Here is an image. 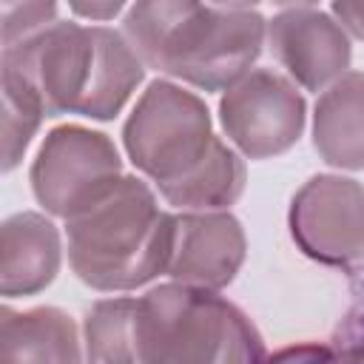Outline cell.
Returning <instances> with one entry per match:
<instances>
[{"instance_id":"obj_1","label":"cell","mask_w":364,"mask_h":364,"mask_svg":"<svg viewBox=\"0 0 364 364\" xmlns=\"http://www.w3.org/2000/svg\"><path fill=\"white\" fill-rule=\"evenodd\" d=\"M88 364H264L267 347L230 299L165 282L94 301L82 321Z\"/></svg>"},{"instance_id":"obj_2","label":"cell","mask_w":364,"mask_h":364,"mask_svg":"<svg viewBox=\"0 0 364 364\" xmlns=\"http://www.w3.org/2000/svg\"><path fill=\"white\" fill-rule=\"evenodd\" d=\"M122 145L176 210H228L245 193V156L213 131L205 100L179 82H148L122 125Z\"/></svg>"},{"instance_id":"obj_3","label":"cell","mask_w":364,"mask_h":364,"mask_svg":"<svg viewBox=\"0 0 364 364\" xmlns=\"http://www.w3.org/2000/svg\"><path fill=\"white\" fill-rule=\"evenodd\" d=\"M0 74L26 82L46 117L114 119L145 80V65L111 26L57 20L37 34L3 46Z\"/></svg>"},{"instance_id":"obj_4","label":"cell","mask_w":364,"mask_h":364,"mask_svg":"<svg viewBox=\"0 0 364 364\" xmlns=\"http://www.w3.org/2000/svg\"><path fill=\"white\" fill-rule=\"evenodd\" d=\"M122 34L145 68L199 91H228L262 54L267 20L256 6L216 3H134Z\"/></svg>"},{"instance_id":"obj_5","label":"cell","mask_w":364,"mask_h":364,"mask_svg":"<svg viewBox=\"0 0 364 364\" xmlns=\"http://www.w3.org/2000/svg\"><path fill=\"white\" fill-rule=\"evenodd\" d=\"M65 242L68 264L85 287L131 293L168 273L173 213L159 208L145 179L125 173L111 193L65 222Z\"/></svg>"},{"instance_id":"obj_6","label":"cell","mask_w":364,"mask_h":364,"mask_svg":"<svg viewBox=\"0 0 364 364\" xmlns=\"http://www.w3.org/2000/svg\"><path fill=\"white\" fill-rule=\"evenodd\" d=\"M122 176V156L114 139L77 122L51 128L28 171L37 205L65 222L111 193Z\"/></svg>"},{"instance_id":"obj_7","label":"cell","mask_w":364,"mask_h":364,"mask_svg":"<svg viewBox=\"0 0 364 364\" xmlns=\"http://www.w3.org/2000/svg\"><path fill=\"white\" fill-rule=\"evenodd\" d=\"M219 125L245 159L287 154L307 125L299 85L276 68H250L219 100Z\"/></svg>"},{"instance_id":"obj_8","label":"cell","mask_w":364,"mask_h":364,"mask_svg":"<svg viewBox=\"0 0 364 364\" xmlns=\"http://www.w3.org/2000/svg\"><path fill=\"white\" fill-rule=\"evenodd\" d=\"M287 228L307 259L353 273L364 262V182L344 173L310 176L290 199Z\"/></svg>"},{"instance_id":"obj_9","label":"cell","mask_w":364,"mask_h":364,"mask_svg":"<svg viewBox=\"0 0 364 364\" xmlns=\"http://www.w3.org/2000/svg\"><path fill=\"white\" fill-rule=\"evenodd\" d=\"M264 43L284 74L307 91H324L350 71V34L327 9L282 6L267 20Z\"/></svg>"},{"instance_id":"obj_10","label":"cell","mask_w":364,"mask_h":364,"mask_svg":"<svg viewBox=\"0 0 364 364\" xmlns=\"http://www.w3.org/2000/svg\"><path fill=\"white\" fill-rule=\"evenodd\" d=\"M247 236L230 210H179L173 213V250L168 262L171 282L225 290L242 270Z\"/></svg>"},{"instance_id":"obj_11","label":"cell","mask_w":364,"mask_h":364,"mask_svg":"<svg viewBox=\"0 0 364 364\" xmlns=\"http://www.w3.org/2000/svg\"><path fill=\"white\" fill-rule=\"evenodd\" d=\"M63 262L60 228L37 210H20L0 225V293L6 299L46 290Z\"/></svg>"},{"instance_id":"obj_12","label":"cell","mask_w":364,"mask_h":364,"mask_svg":"<svg viewBox=\"0 0 364 364\" xmlns=\"http://www.w3.org/2000/svg\"><path fill=\"white\" fill-rule=\"evenodd\" d=\"M0 364H88L77 321L51 304L0 310Z\"/></svg>"},{"instance_id":"obj_13","label":"cell","mask_w":364,"mask_h":364,"mask_svg":"<svg viewBox=\"0 0 364 364\" xmlns=\"http://www.w3.org/2000/svg\"><path fill=\"white\" fill-rule=\"evenodd\" d=\"M313 148L341 171H364V71H347L313 105Z\"/></svg>"},{"instance_id":"obj_14","label":"cell","mask_w":364,"mask_h":364,"mask_svg":"<svg viewBox=\"0 0 364 364\" xmlns=\"http://www.w3.org/2000/svg\"><path fill=\"white\" fill-rule=\"evenodd\" d=\"M0 88H3V173H11L23 162L37 128L43 125L46 108L37 100V94L17 77L0 74Z\"/></svg>"},{"instance_id":"obj_15","label":"cell","mask_w":364,"mask_h":364,"mask_svg":"<svg viewBox=\"0 0 364 364\" xmlns=\"http://www.w3.org/2000/svg\"><path fill=\"white\" fill-rule=\"evenodd\" d=\"M60 20L57 3H0V28H3V46H11L17 40H26L37 34L40 28Z\"/></svg>"},{"instance_id":"obj_16","label":"cell","mask_w":364,"mask_h":364,"mask_svg":"<svg viewBox=\"0 0 364 364\" xmlns=\"http://www.w3.org/2000/svg\"><path fill=\"white\" fill-rule=\"evenodd\" d=\"M264 364H364V347L336 341H301L276 350Z\"/></svg>"},{"instance_id":"obj_17","label":"cell","mask_w":364,"mask_h":364,"mask_svg":"<svg viewBox=\"0 0 364 364\" xmlns=\"http://www.w3.org/2000/svg\"><path fill=\"white\" fill-rule=\"evenodd\" d=\"M330 341L364 347V262L350 273V304L336 321Z\"/></svg>"},{"instance_id":"obj_18","label":"cell","mask_w":364,"mask_h":364,"mask_svg":"<svg viewBox=\"0 0 364 364\" xmlns=\"http://www.w3.org/2000/svg\"><path fill=\"white\" fill-rule=\"evenodd\" d=\"M330 14L341 23V28H344L350 37L364 40V0H358V3H350V0L333 3V6H330Z\"/></svg>"},{"instance_id":"obj_19","label":"cell","mask_w":364,"mask_h":364,"mask_svg":"<svg viewBox=\"0 0 364 364\" xmlns=\"http://www.w3.org/2000/svg\"><path fill=\"white\" fill-rule=\"evenodd\" d=\"M68 11H71L74 17H82V20L94 23V26H100V23L114 20L117 14H125L128 6H125V3H71Z\"/></svg>"}]
</instances>
